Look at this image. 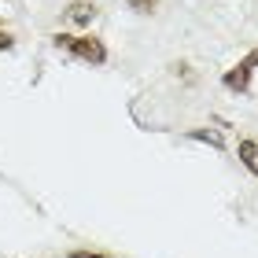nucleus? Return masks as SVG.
I'll return each mask as SVG.
<instances>
[{
    "instance_id": "obj_4",
    "label": "nucleus",
    "mask_w": 258,
    "mask_h": 258,
    "mask_svg": "<svg viewBox=\"0 0 258 258\" xmlns=\"http://www.w3.org/2000/svg\"><path fill=\"white\" fill-rule=\"evenodd\" d=\"M240 162L247 166V173L258 177V140H240Z\"/></svg>"
},
{
    "instance_id": "obj_8",
    "label": "nucleus",
    "mask_w": 258,
    "mask_h": 258,
    "mask_svg": "<svg viewBox=\"0 0 258 258\" xmlns=\"http://www.w3.org/2000/svg\"><path fill=\"white\" fill-rule=\"evenodd\" d=\"M67 258H111V254H100V251H70Z\"/></svg>"
},
{
    "instance_id": "obj_5",
    "label": "nucleus",
    "mask_w": 258,
    "mask_h": 258,
    "mask_svg": "<svg viewBox=\"0 0 258 258\" xmlns=\"http://www.w3.org/2000/svg\"><path fill=\"white\" fill-rule=\"evenodd\" d=\"M188 137L192 140H203V144H214V148L225 144V137H221L218 129H188Z\"/></svg>"
},
{
    "instance_id": "obj_2",
    "label": "nucleus",
    "mask_w": 258,
    "mask_h": 258,
    "mask_svg": "<svg viewBox=\"0 0 258 258\" xmlns=\"http://www.w3.org/2000/svg\"><path fill=\"white\" fill-rule=\"evenodd\" d=\"M258 70V48H251L236 67L225 70V78H221V85H225L229 92H247L251 89V74Z\"/></svg>"
},
{
    "instance_id": "obj_1",
    "label": "nucleus",
    "mask_w": 258,
    "mask_h": 258,
    "mask_svg": "<svg viewBox=\"0 0 258 258\" xmlns=\"http://www.w3.org/2000/svg\"><path fill=\"white\" fill-rule=\"evenodd\" d=\"M52 44L74 59L89 63V67H103L107 63V48H103L100 37H74V33H52Z\"/></svg>"
},
{
    "instance_id": "obj_6",
    "label": "nucleus",
    "mask_w": 258,
    "mask_h": 258,
    "mask_svg": "<svg viewBox=\"0 0 258 258\" xmlns=\"http://www.w3.org/2000/svg\"><path fill=\"white\" fill-rule=\"evenodd\" d=\"M155 4H159V0H129V8H133V11H140V15H148V11L155 8Z\"/></svg>"
},
{
    "instance_id": "obj_3",
    "label": "nucleus",
    "mask_w": 258,
    "mask_h": 258,
    "mask_svg": "<svg viewBox=\"0 0 258 258\" xmlns=\"http://www.w3.org/2000/svg\"><path fill=\"white\" fill-rule=\"evenodd\" d=\"M92 19H96V8L89 0H74L67 8V22H74V26H92Z\"/></svg>"
},
{
    "instance_id": "obj_7",
    "label": "nucleus",
    "mask_w": 258,
    "mask_h": 258,
    "mask_svg": "<svg viewBox=\"0 0 258 258\" xmlns=\"http://www.w3.org/2000/svg\"><path fill=\"white\" fill-rule=\"evenodd\" d=\"M11 48H15V37H11V33L0 26V52H11Z\"/></svg>"
}]
</instances>
